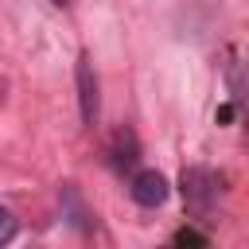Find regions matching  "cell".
<instances>
[{"instance_id": "6da1fadb", "label": "cell", "mask_w": 249, "mask_h": 249, "mask_svg": "<svg viewBox=\"0 0 249 249\" xmlns=\"http://www.w3.org/2000/svg\"><path fill=\"white\" fill-rule=\"evenodd\" d=\"M179 191H183V202L191 214H210L218 202V179L206 167H187L179 179Z\"/></svg>"}, {"instance_id": "7a4b0ae2", "label": "cell", "mask_w": 249, "mask_h": 249, "mask_svg": "<svg viewBox=\"0 0 249 249\" xmlns=\"http://www.w3.org/2000/svg\"><path fill=\"white\" fill-rule=\"evenodd\" d=\"M74 82H78V113H82V124H93L97 113H101V93H97V74H93V66H89L86 54L74 66Z\"/></svg>"}, {"instance_id": "3957f363", "label": "cell", "mask_w": 249, "mask_h": 249, "mask_svg": "<svg viewBox=\"0 0 249 249\" xmlns=\"http://www.w3.org/2000/svg\"><path fill=\"white\" fill-rule=\"evenodd\" d=\"M167 179L156 171V167H144V171H136L132 175V183H128V195H132V202L136 206H144V210H156V206H163L167 202Z\"/></svg>"}, {"instance_id": "277c9868", "label": "cell", "mask_w": 249, "mask_h": 249, "mask_svg": "<svg viewBox=\"0 0 249 249\" xmlns=\"http://www.w3.org/2000/svg\"><path fill=\"white\" fill-rule=\"evenodd\" d=\"M58 202H62V218H70V226L74 230H93V222H89V210H86V202H82V195H78V187L74 183H66L62 187V195H58Z\"/></svg>"}, {"instance_id": "5b68a950", "label": "cell", "mask_w": 249, "mask_h": 249, "mask_svg": "<svg viewBox=\"0 0 249 249\" xmlns=\"http://www.w3.org/2000/svg\"><path fill=\"white\" fill-rule=\"evenodd\" d=\"M16 233H19V222H16V214L0 206V245H8Z\"/></svg>"}, {"instance_id": "8992f818", "label": "cell", "mask_w": 249, "mask_h": 249, "mask_svg": "<svg viewBox=\"0 0 249 249\" xmlns=\"http://www.w3.org/2000/svg\"><path fill=\"white\" fill-rule=\"evenodd\" d=\"M175 245H210V237L206 233H198V230H191V226H183V230H175V237H171Z\"/></svg>"}]
</instances>
